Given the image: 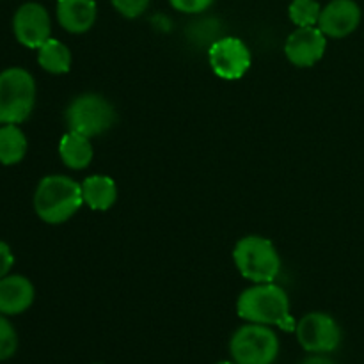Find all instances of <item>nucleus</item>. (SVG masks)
Here are the masks:
<instances>
[{
	"label": "nucleus",
	"mask_w": 364,
	"mask_h": 364,
	"mask_svg": "<svg viewBox=\"0 0 364 364\" xmlns=\"http://www.w3.org/2000/svg\"><path fill=\"white\" fill-rule=\"evenodd\" d=\"M27 153V137L18 124L0 127V164L14 166L21 162Z\"/></svg>",
	"instance_id": "obj_16"
},
{
	"label": "nucleus",
	"mask_w": 364,
	"mask_h": 364,
	"mask_svg": "<svg viewBox=\"0 0 364 364\" xmlns=\"http://www.w3.org/2000/svg\"><path fill=\"white\" fill-rule=\"evenodd\" d=\"M95 0H57V20L71 34L87 32L96 21Z\"/></svg>",
	"instance_id": "obj_13"
},
{
	"label": "nucleus",
	"mask_w": 364,
	"mask_h": 364,
	"mask_svg": "<svg viewBox=\"0 0 364 364\" xmlns=\"http://www.w3.org/2000/svg\"><path fill=\"white\" fill-rule=\"evenodd\" d=\"M231 358L237 364H272L279 354V338L269 326H242L230 341Z\"/></svg>",
	"instance_id": "obj_5"
},
{
	"label": "nucleus",
	"mask_w": 364,
	"mask_h": 364,
	"mask_svg": "<svg viewBox=\"0 0 364 364\" xmlns=\"http://www.w3.org/2000/svg\"><path fill=\"white\" fill-rule=\"evenodd\" d=\"M13 32L18 43L27 48H39L50 39L52 21L41 4L27 2L16 9L13 16Z\"/></svg>",
	"instance_id": "obj_9"
},
{
	"label": "nucleus",
	"mask_w": 364,
	"mask_h": 364,
	"mask_svg": "<svg viewBox=\"0 0 364 364\" xmlns=\"http://www.w3.org/2000/svg\"><path fill=\"white\" fill-rule=\"evenodd\" d=\"M295 334L301 347L311 354H329L341 343L340 326L326 313H309L302 316L295 327Z\"/></svg>",
	"instance_id": "obj_7"
},
{
	"label": "nucleus",
	"mask_w": 364,
	"mask_h": 364,
	"mask_svg": "<svg viewBox=\"0 0 364 364\" xmlns=\"http://www.w3.org/2000/svg\"><path fill=\"white\" fill-rule=\"evenodd\" d=\"M112 6L127 18H137L148 9L149 0H112Z\"/></svg>",
	"instance_id": "obj_20"
},
{
	"label": "nucleus",
	"mask_w": 364,
	"mask_h": 364,
	"mask_svg": "<svg viewBox=\"0 0 364 364\" xmlns=\"http://www.w3.org/2000/svg\"><path fill=\"white\" fill-rule=\"evenodd\" d=\"M14 265V256L9 245L0 240V279L9 276V270Z\"/></svg>",
	"instance_id": "obj_22"
},
{
	"label": "nucleus",
	"mask_w": 364,
	"mask_h": 364,
	"mask_svg": "<svg viewBox=\"0 0 364 364\" xmlns=\"http://www.w3.org/2000/svg\"><path fill=\"white\" fill-rule=\"evenodd\" d=\"M171 6L185 14H198L208 9L213 0H169Z\"/></svg>",
	"instance_id": "obj_21"
},
{
	"label": "nucleus",
	"mask_w": 364,
	"mask_h": 364,
	"mask_svg": "<svg viewBox=\"0 0 364 364\" xmlns=\"http://www.w3.org/2000/svg\"><path fill=\"white\" fill-rule=\"evenodd\" d=\"M235 265L245 279L258 283H274L281 270L279 252L269 238L245 237L235 245Z\"/></svg>",
	"instance_id": "obj_4"
},
{
	"label": "nucleus",
	"mask_w": 364,
	"mask_h": 364,
	"mask_svg": "<svg viewBox=\"0 0 364 364\" xmlns=\"http://www.w3.org/2000/svg\"><path fill=\"white\" fill-rule=\"evenodd\" d=\"M38 63L48 73H68L71 68V52L64 43L50 38L38 48Z\"/></svg>",
	"instance_id": "obj_17"
},
{
	"label": "nucleus",
	"mask_w": 364,
	"mask_h": 364,
	"mask_svg": "<svg viewBox=\"0 0 364 364\" xmlns=\"http://www.w3.org/2000/svg\"><path fill=\"white\" fill-rule=\"evenodd\" d=\"M208 59L215 75L226 80L242 78L251 68V52L238 38H223L213 43Z\"/></svg>",
	"instance_id": "obj_8"
},
{
	"label": "nucleus",
	"mask_w": 364,
	"mask_h": 364,
	"mask_svg": "<svg viewBox=\"0 0 364 364\" xmlns=\"http://www.w3.org/2000/svg\"><path fill=\"white\" fill-rule=\"evenodd\" d=\"M361 9L354 0H333L322 9L316 27L329 38H345L358 28Z\"/></svg>",
	"instance_id": "obj_11"
},
{
	"label": "nucleus",
	"mask_w": 364,
	"mask_h": 364,
	"mask_svg": "<svg viewBox=\"0 0 364 364\" xmlns=\"http://www.w3.org/2000/svg\"><path fill=\"white\" fill-rule=\"evenodd\" d=\"M36 297L34 284L23 276H6L0 279V313L20 315L27 311Z\"/></svg>",
	"instance_id": "obj_12"
},
{
	"label": "nucleus",
	"mask_w": 364,
	"mask_h": 364,
	"mask_svg": "<svg viewBox=\"0 0 364 364\" xmlns=\"http://www.w3.org/2000/svg\"><path fill=\"white\" fill-rule=\"evenodd\" d=\"M82 203V185L63 174L45 176L34 192V210L46 224L66 223L80 210Z\"/></svg>",
	"instance_id": "obj_2"
},
{
	"label": "nucleus",
	"mask_w": 364,
	"mask_h": 364,
	"mask_svg": "<svg viewBox=\"0 0 364 364\" xmlns=\"http://www.w3.org/2000/svg\"><path fill=\"white\" fill-rule=\"evenodd\" d=\"M288 13H290V20L297 27H316L322 7L316 0H294Z\"/></svg>",
	"instance_id": "obj_18"
},
{
	"label": "nucleus",
	"mask_w": 364,
	"mask_h": 364,
	"mask_svg": "<svg viewBox=\"0 0 364 364\" xmlns=\"http://www.w3.org/2000/svg\"><path fill=\"white\" fill-rule=\"evenodd\" d=\"M116 121L114 107L103 96L82 95L70 103L66 110V123L70 132L95 137L109 130Z\"/></svg>",
	"instance_id": "obj_6"
},
{
	"label": "nucleus",
	"mask_w": 364,
	"mask_h": 364,
	"mask_svg": "<svg viewBox=\"0 0 364 364\" xmlns=\"http://www.w3.org/2000/svg\"><path fill=\"white\" fill-rule=\"evenodd\" d=\"M326 48V34L318 27H297L287 39L284 53L295 66L309 68L322 59Z\"/></svg>",
	"instance_id": "obj_10"
},
{
	"label": "nucleus",
	"mask_w": 364,
	"mask_h": 364,
	"mask_svg": "<svg viewBox=\"0 0 364 364\" xmlns=\"http://www.w3.org/2000/svg\"><path fill=\"white\" fill-rule=\"evenodd\" d=\"M82 196H84V203L89 208L105 212L116 203V181L109 176H103V174L85 178L84 183H82Z\"/></svg>",
	"instance_id": "obj_14"
},
{
	"label": "nucleus",
	"mask_w": 364,
	"mask_h": 364,
	"mask_svg": "<svg viewBox=\"0 0 364 364\" xmlns=\"http://www.w3.org/2000/svg\"><path fill=\"white\" fill-rule=\"evenodd\" d=\"M59 155L64 166L70 169H85L92 160V146L89 142V137L77 134V132H68L60 139Z\"/></svg>",
	"instance_id": "obj_15"
},
{
	"label": "nucleus",
	"mask_w": 364,
	"mask_h": 364,
	"mask_svg": "<svg viewBox=\"0 0 364 364\" xmlns=\"http://www.w3.org/2000/svg\"><path fill=\"white\" fill-rule=\"evenodd\" d=\"M301 364H334V363L331 361L329 358H326L323 354H315V355H311V358L304 359Z\"/></svg>",
	"instance_id": "obj_23"
},
{
	"label": "nucleus",
	"mask_w": 364,
	"mask_h": 364,
	"mask_svg": "<svg viewBox=\"0 0 364 364\" xmlns=\"http://www.w3.org/2000/svg\"><path fill=\"white\" fill-rule=\"evenodd\" d=\"M34 103L36 82L27 70L14 66L0 71V127L23 123Z\"/></svg>",
	"instance_id": "obj_3"
},
{
	"label": "nucleus",
	"mask_w": 364,
	"mask_h": 364,
	"mask_svg": "<svg viewBox=\"0 0 364 364\" xmlns=\"http://www.w3.org/2000/svg\"><path fill=\"white\" fill-rule=\"evenodd\" d=\"M215 364H237L235 361H220V363H215Z\"/></svg>",
	"instance_id": "obj_24"
},
{
	"label": "nucleus",
	"mask_w": 364,
	"mask_h": 364,
	"mask_svg": "<svg viewBox=\"0 0 364 364\" xmlns=\"http://www.w3.org/2000/svg\"><path fill=\"white\" fill-rule=\"evenodd\" d=\"M18 350V334L13 323L0 313V361H7Z\"/></svg>",
	"instance_id": "obj_19"
},
{
	"label": "nucleus",
	"mask_w": 364,
	"mask_h": 364,
	"mask_svg": "<svg viewBox=\"0 0 364 364\" xmlns=\"http://www.w3.org/2000/svg\"><path fill=\"white\" fill-rule=\"evenodd\" d=\"M240 318L262 326H277L281 329L295 331L297 323L290 315V301L287 291L274 283H258L242 291L237 302Z\"/></svg>",
	"instance_id": "obj_1"
}]
</instances>
